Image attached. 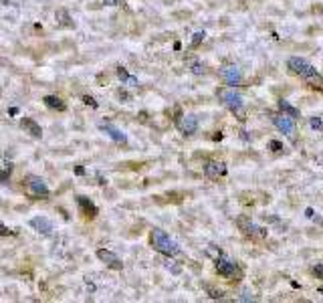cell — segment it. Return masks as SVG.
I'll use <instances>...</instances> for the list:
<instances>
[{
  "label": "cell",
  "instance_id": "6da1fadb",
  "mask_svg": "<svg viewBox=\"0 0 323 303\" xmlns=\"http://www.w3.org/2000/svg\"><path fill=\"white\" fill-rule=\"evenodd\" d=\"M287 67L295 77H299L301 81H305L309 87H315V89H323V77L317 73V69L301 57H291L287 61Z\"/></svg>",
  "mask_w": 323,
  "mask_h": 303
},
{
  "label": "cell",
  "instance_id": "7a4b0ae2",
  "mask_svg": "<svg viewBox=\"0 0 323 303\" xmlns=\"http://www.w3.org/2000/svg\"><path fill=\"white\" fill-rule=\"evenodd\" d=\"M149 243H151V247H154L158 252H162V255H166V257H174V255H178V252H180L178 243L172 237H168V234L164 230H160V228L151 230Z\"/></svg>",
  "mask_w": 323,
  "mask_h": 303
},
{
  "label": "cell",
  "instance_id": "3957f363",
  "mask_svg": "<svg viewBox=\"0 0 323 303\" xmlns=\"http://www.w3.org/2000/svg\"><path fill=\"white\" fill-rule=\"evenodd\" d=\"M218 99L223 101V105L228 107L239 120H245V101L234 89H218Z\"/></svg>",
  "mask_w": 323,
  "mask_h": 303
},
{
  "label": "cell",
  "instance_id": "277c9868",
  "mask_svg": "<svg viewBox=\"0 0 323 303\" xmlns=\"http://www.w3.org/2000/svg\"><path fill=\"white\" fill-rule=\"evenodd\" d=\"M214 269H216V273L220 275V277H224V279H228V281H239L241 277H243V271H241V267L236 265L232 259H228V257H224V255H218L216 257V261H214Z\"/></svg>",
  "mask_w": 323,
  "mask_h": 303
},
{
  "label": "cell",
  "instance_id": "5b68a950",
  "mask_svg": "<svg viewBox=\"0 0 323 303\" xmlns=\"http://www.w3.org/2000/svg\"><path fill=\"white\" fill-rule=\"evenodd\" d=\"M273 124H275V127L281 131V133H285V136L289 138V140H297V127H295V120L293 117H289V115H285V113H275L273 117Z\"/></svg>",
  "mask_w": 323,
  "mask_h": 303
},
{
  "label": "cell",
  "instance_id": "8992f818",
  "mask_svg": "<svg viewBox=\"0 0 323 303\" xmlns=\"http://www.w3.org/2000/svg\"><path fill=\"white\" fill-rule=\"evenodd\" d=\"M236 225H239V228L243 230L245 237H248V239H252V241H263V239H267V230H265L263 227H259V225H254L252 221H248V218H245V216H241L239 221H236Z\"/></svg>",
  "mask_w": 323,
  "mask_h": 303
},
{
  "label": "cell",
  "instance_id": "52a82bcc",
  "mask_svg": "<svg viewBox=\"0 0 323 303\" xmlns=\"http://www.w3.org/2000/svg\"><path fill=\"white\" fill-rule=\"evenodd\" d=\"M220 77H223V81L226 83V85L234 87V85H241L243 83V71L239 65H226L220 69Z\"/></svg>",
  "mask_w": 323,
  "mask_h": 303
},
{
  "label": "cell",
  "instance_id": "ba28073f",
  "mask_svg": "<svg viewBox=\"0 0 323 303\" xmlns=\"http://www.w3.org/2000/svg\"><path fill=\"white\" fill-rule=\"evenodd\" d=\"M26 192L30 196H35V198H47L49 196L47 184L41 178H37V176H28L26 178Z\"/></svg>",
  "mask_w": 323,
  "mask_h": 303
},
{
  "label": "cell",
  "instance_id": "9c48e42d",
  "mask_svg": "<svg viewBox=\"0 0 323 303\" xmlns=\"http://www.w3.org/2000/svg\"><path fill=\"white\" fill-rule=\"evenodd\" d=\"M226 174V164L220 162V160H208L204 162V176L210 178V180H218Z\"/></svg>",
  "mask_w": 323,
  "mask_h": 303
},
{
  "label": "cell",
  "instance_id": "30bf717a",
  "mask_svg": "<svg viewBox=\"0 0 323 303\" xmlns=\"http://www.w3.org/2000/svg\"><path fill=\"white\" fill-rule=\"evenodd\" d=\"M97 259L101 261V263H105L109 269H124V263H122V259L115 255V252H111V251H107V249H97Z\"/></svg>",
  "mask_w": 323,
  "mask_h": 303
},
{
  "label": "cell",
  "instance_id": "8fae6325",
  "mask_svg": "<svg viewBox=\"0 0 323 303\" xmlns=\"http://www.w3.org/2000/svg\"><path fill=\"white\" fill-rule=\"evenodd\" d=\"M178 129L184 133V136H192V133H196V129H198L196 115H192V113L182 115L180 120H178Z\"/></svg>",
  "mask_w": 323,
  "mask_h": 303
},
{
  "label": "cell",
  "instance_id": "7c38bea8",
  "mask_svg": "<svg viewBox=\"0 0 323 303\" xmlns=\"http://www.w3.org/2000/svg\"><path fill=\"white\" fill-rule=\"evenodd\" d=\"M99 127L103 129L113 142H117V144H127V136H125L122 129H117L115 126H111V124H101Z\"/></svg>",
  "mask_w": 323,
  "mask_h": 303
},
{
  "label": "cell",
  "instance_id": "4fadbf2b",
  "mask_svg": "<svg viewBox=\"0 0 323 303\" xmlns=\"http://www.w3.org/2000/svg\"><path fill=\"white\" fill-rule=\"evenodd\" d=\"M21 127L28 133V136H32V138H41L43 136L41 126L35 120H30V117H23V120H21Z\"/></svg>",
  "mask_w": 323,
  "mask_h": 303
},
{
  "label": "cell",
  "instance_id": "5bb4252c",
  "mask_svg": "<svg viewBox=\"0 0 323 303\" xmlns=\"http://www.w3.org/2000/svg\"><path fill=\"white\" fill-rule=\"evenodd\" d=\"M77 204H79V208H81V212H85L89 218H95L97 216V206L93 204V202L87 198V196H77Z\"/></svg>",
  "mask_w": 323,
  "mask_h": 303
},
{
  "label": "cell",
  "instance_id": "9a60e30c",
  "mask_svg": "<svg viewBox=\"0 0 323 303\" xmlns=\"http://www.w3.org/2000/svg\"><path fill=\"white\" fill-rule=\"evenodd\" d=\"M30 227L35 228L37 232H41V234H47V232L53 230V225H50V221H49V218H45V216L30 218Z\"/></svg>",
  "mask_w": 323,
  "mask_h": 303
},
{
  "label": "cell",
  "instance_id": "2e32d148",
  "mask_svg": "<svg viewBox=\"0 0 323 303\" xmlns=\"http://www.w3.org/2000/svg\"><path fill=\"white\" fill-rule=\"evenodd\" d=\"M45 105L49 109H53V111H65L67 109V103H65L61 97H57V95H47L45 97Z\"/></svg>",
  "mask_w": 323,
  "mask_h": 303
},
{
  "label": "cell",
  "instance_id": "e0dca14e",
  "mask_svg": "<svg viewBox=\"0 0 323 303\" xmlns=\"http://www.w3.org/2000/svg\"><path fill=\"white\" fill-rule=\"evenodd\" d=\"M279 111L281 113H285V115H289V117H293V120H299L301 117V111L297 109V107H293L289 101H285V99H279Z\"/></svg>",
  "mask_w": 323,
  "mask_h": 303
},
{
  "label": "cell",
  "instance_id": "ac0fdd59",
  "mask_svg": "<svg viewBox=\"0 0 323 303\" xmlns=\"http://www.w3.org/2000/svg\"><path fill=\"white\" fill-rule=\"evenodd\" d=\"M117 77H120V81H124L125 85H129V87H135V85H138V79L131 77V75L124 69V67H117Z\"/></svg>",
  "mask_w": 323,
  "mask_h": 303
},
{
  "label": "cell",
  "instance_id": "d6986e66",
  "mask_svg": "<svg viewBox=\"0 0 323 303\" xmlns=\"http://www.w3.org/2000/svg\"><path fill=\"white\" fill-rule=\"evenodd\" d=\"M10 172H12V164L8 160H0V182L4 184L10 176Z\"/></svg>",
  "mask_w": 323,
  "mask_h": 303
},
{
  "label": "cell",
  "instance_id": "ffe728a7",
  "mask_svg": "<svg viewBox=\"0 0 323 303\" xmlns=\"http://www.w3.org/2000/svg\"><path fill=\"white\" fill-rule=\"evenodd\" d=\"M190 71H192L194 75H204V73H206V65L200 63V61H192V63H190Z\"/></svg>",
  "mask_w": 323,
  "mask_h": 303
},
{
  "label": "cell",
  "instance_id": "44dd1931",
  "mask_svg": "<svg viewBox=\"0 0 323 303\" xmlns=\"http://www.w3.org/2000/svg\"><path fill=\"white\" fill-rule=\"evenodd\" d=\"M57 19H59L61 25H71V16L67 14L65 10H59V12H57Z\"/></svg>",
  "mask_w": 323,
  "mask_h": 303
},
{
  "label": "cell",
  "instance_id": "7402d4cb",
  "mask_svg": "<svg viewBox=\"0 0 323 303\" xmlns=\"http://www.w3.org/2000/svg\"><path fill=\"white\" fill-rule=\"evenodd\" d=\"M309 124L313 129H323V117H311Z\"/></svg>",
  "mask_w": 323,
  "mask_h": 303
},
{
  "label": "cell",
  "instance_id": "603a6c76",
  "mask_svg": "<svg viewBox=\"0 0 323 303\" xmlns=\"http://www.w3.org/2000/svg\"><path fill=\"white\" fill-rule=\"evenodd\" d=\"M204 37H206V35H204L202 30H200V32H196V35H194V39H192V45H190V47H192V49H196V47H198V45L204 41Z\"/></svg>",
  "mask_w": 323,
  "mask_h": 303
},
{
  "label": "cell",
  "instance_id": "cb8c5ba5",
  "mask_svg": "<svg viewBox=\"0 0 323 303\" xmlns=\"http://www.w3.org/2000/svg\"><path fill=\"white\" fill-rule=\"evenodd\" d=\"M269 150H273L275 154H279V152L283 150V144H281V142H277V140H271V142H269Z\"/></svg>",
  "mask_w": 323,
  "mask_h": 303
},
{
  "label": "cell",
  "instance_id": "d4e9b609",
  "mask_svg": "<svg viewBox=\"0 0 323 303\" xmlns=\"http://www.w3.org/2000/svg\"><path fill=\"white\" fill-rule=\"evenodd\" d=\"M206 291L210 293V297H212V299H220V297L224 295V291H220V289H214V287H206Z\"/></svg>",
  "mask_w": 323,
  "mask_h": 303
},
{
  "label": "cell",
  "instance_id": "484cf974",
  "mask_svg": "<svg viewBox=\"0 0 323 303\" xmlns=\"http://www.w3.org/2000/svg\"><path fill=\"white\" fill-rule=\"evenodd\" d=\"M164 265L170 269V271H174V273H180L182 271V267L180 265H174V261H164Z\"/></svg>",
  "mask_w": 323,
  "mask_h": 303
},
{
  "label": "cell",
  "instance_id": "4316f807",
  "mask_svg": "<svg viewBox=\"0 0 323 303\" xmlns=\"http://www.w3.org/2000/svg\"><path fill=\"white\" fill-rule=\"evenodd\" d=\"M313 275H315L317 279H323V263H317V265L313 267Z\"/></svg>",
  "mask_w": 323,
  "mask_h": 303
},
{
  "label": "cell",
  "instance_id": "83f0119b",
  "mask_svg": "<svg viewBox=\"0 0 323 303\" xmlns=\"http://www.w3.org/2000/svg\"><path fill=\"white\" fill-rule=\"evenodd\" d=\"M83 101H85V103H87L89 107H93V109L97 107V101H95V99H93L91 95H83Z\"/></svg>",
  "mask_w": 323,
  "mask_h": 303
},
{
  "label": "cell",
  "instance_id": "f1b7e54d",
  "mask_svg": "<svg viewBox=\"0 0 323 303\" xmlns=\"http://www.w3.org/2000/svg\"><path fill=\"white\" fill-rule=\"evenodd\" d=\"M8 234H12V232H10L2 223H0V237H8Z\"/></svg>",
  "mask_w": 323,
  "mask_h": 303
},
{
  "label": "cell",
  "instance_id": "f546056e",
  "mask_svg": "<svg viewBox=\"0 0 323 303\" xmlns=\"http://www.w3.org/2000/svg\"><path fill=\"white\" fill-rule=\"evenodd\" d=\"M241 299H243V301H252L254 297L250 295V291H243V295H241Z\"/></svg>",
  "mask_w": 323,
  "mask_h": 303
},
{
  "label": "cell",
  "instance_id": "4dcf8cb0",
  "mask_svg": "<svg viewBox=\"0 0 323 303\" xmlns=\"http://www.w3.org/2000/svg\"><path fill=\"white\" fill-rule=\"evenodd\" d=\"M105 4H107V6H115L117 0H105Z\"/></svg>",
  "mask_w": 323,
  "mask_h": 303
},
{
  "label": "cell",
  "instance_id": "1f68e13d",
  "mask_svg": "<svg viewBox=\"0 0 323 303\" xmlns=\"http://www.w3.org/2000/svg\"><path fill=\"white\" fill-rule=\"evenodd\" d=\"M321 162H323V158H321Z\"/></svg>",
  "mask_w": 323,
  "mask_h": 303
}]
</instances>
